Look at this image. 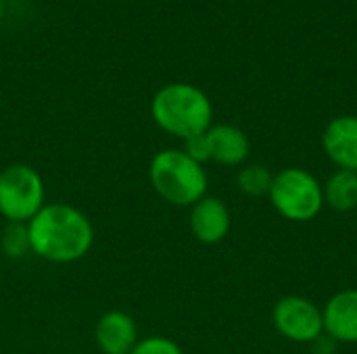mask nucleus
<instances>
[{
	"mask_svg": "<svg viewBox=\"0 0 357 354\" xmlns=\"http://www.w3.org/2000/svg\"><path fill=\"white\" fill-rule=\"evenodd\" d=\"M25 225L31 252L54 265L82 261L94 244L92 221L67 202H46Z\"/></svg>",
	"mask_w": 357,
	"mask_h": 354,
	"instance_id": "nucleus-1",
	"label": "nucleus"
},
{
	"mask_svg": "<svg viewBox=\"0 0 357 354\" xmlns=\"http://www.w3.org/2000/svg\"><path fill=\"white\" fill-rule=\"evenodd\" d=\"M151 117L161 131L186 142L213 125V104L201 88L174 81L155 92Z\"/></svg>",
	"mask_w": 357,
	"mask_h": 354,
	"instance_id": "nucleus-2",
	"label": "nucleus"
},
{
	"mask_svg": "<svg viewBox=\"0 0 357 354\" xmlns=\"http://www.w3.org/2000/svg\"><path fill=\"white\" fill-rule=\"evenodd\" d=\"M149 179L159 198L172 207H192L207 196L209 177L201 163L182 148L159 150L149 165Z\"/></svg>",
	"mask_w": 357,
	"mask_h": 354,
	"instance_id": "nucleus-3",
	"label": "nucleus"
},
{
	"mask_svg": "<svg viewBox=\"0 0 357 354\" xmlns=\"http://www.w3.org/2000/svg\"><path fill=\"white\" fill-rule=\"evenodd\" d=\"M268 198L274 211L293 223L312 221L324 209L322 182L303 167H284L274 173Z\"/></svg>",
	"mask_w": 357,
	"mask_h": 354,
	"instance_id": "nucleus-4",
	"label": "nucleus"
},
{
	"mask_svg": "<svg viewBox=\"0 0 357 354\" xmlns=\"http://www.w3.org/2000/svg\"><path fill=\"white\" fill-rule=\"evenodd\" d=\"M46 204L42 175L25 163H13L0 171V215L6 223H29Z\"/></svg>",
	"mask_w": 357,
	"mask_h": 354,
	"instance_id": "nucleus-5",
	"label": "nucleus"
},
{
	"mask_svg": "<svg viewBox=\"0 0 357 354\" xmlns=\"http://www.w3.org/2000/svg\"><path fill=\"white\" fill-rule=\"evenodd\" d=\"M272 323L276 332L295 344H312L324 334V319L322 309L297 294L282 296L272 311Z\"/></svg>",
	"mask_w": 357,
	"mask_h": 354,
	"instance_id": "nucleus-6",
	"label": "nucleus"
},
{
	"mask_svg": "<svg viewBox=\"0 0 357 354\" xmlns=\"http://www.w3.org/2000/svg\"><path fill=\"white\" fill-rule=\"evenodd\" d=\"M188 225L197 242L213 246L226 240L232 227V215L228 204L218 196H203L190 207Z\"/></svg>",
	"mask_w": 357,
	"mask_h": 354,
	"instance_id": "nucleus-7",
	"label": "nucleus"
},
{
	"mask_svg": "<svg viewBox=\"0 0 357 354\" xmlns=\"http://www.w3.org/2000/svg\"><path fill=\"white\" fill-rule=\"evenodd\" d=\"M322 150L337 169L357 173V115H339L324 127Z\"/></svg>",
	"mask_w": 357,
	"mask_h": 354,
	"instance_id": "nucleus-8",
	"label": "nucleus"
},
{
	"mask_svg": "<svg viewBox=\"0 0 357 354\" xmlns=\"http://www.w3.org/2000/svg\"><path fill=\"white\" fill-rule=\"evenodd\" d=\"M324 334L337 344H357V288L333 294L322 307Z\"/></svg>",
	"mask_w": 357,
	"mask_h": 354,
	"instance_id": "nucleus-9",
	"label": "nucleus"
},
{
	"mask_svg": "<svg viewBox=\"0 0 357 354\" xmlns=\"http://www.w3.org/2000/svg\"><path fill=\"white\" fill-rule=\"evenodd\" d=\"M138 340L136 321L126 311H107L96 321L94 342L102 354H130Z\"/></svg>",
	"mask_w": 357,
	"mask_h": 354,
	"instance_id": "nucleus-10",
	"label": "nucleus"
},
{
	"mask_svg": "<svg viewBox=\"0 0 357 354\" xmlns=\"http://www.w3.org/2000/svg\"><path fill=\"white\" fill-rule=\"evenodd\" d=\"M207 140V150H209V161L224 165V167H243L245 161L249 159L251 152V142L247 134L228 123H218L211 125L205 131Z\"/></svg>",
	"mask_w": 357,
	"mask_h": 354,
	"instance_id": "nucleus-11",
	"label": "nucleus"
},
{
	"mask_svg": "<svg viewBox=\"0 0 357 354\" xmlns=\"http://www.w3.org/2000/svg\"><path fill=\"white\" fill-rule=\"evenodd\" d=\"M324 190V207H331L337 213H351L357 209V173L337 169L331 173Z\"/></svg>",
	"mask_w": 357,
	"mask_h": 354,
	"instance_id": "nucleus-12",
	"label": "nucleus"
},
{
	"mask_svg": "<svg viewBox=\"0 0 357 354\" xmlns=\"http://www.w3.org/2000/svg\"><path fill=\"white\" fill-rule=\"evenodd\" d=\"M274 173L264 165H243L236 173V186L251 198L268 196Z\"/></svg>",
	"mask_w": 357,
	"mask_h": 354,
	"instance_id": "nucleus-13",
	"label": "nucleus"
},
{
	"mask_svg": "<svg viewBox=\"0 0 357 354\" xmlns=\"http://www.w3.org/2000/svg\"><path fill=\"white\" fill-rule=\"evenodd\" d=\"M0 248L8 259H23L29 248V238H27V225L23 223H6L2 238H0Z\"/></svg>",
	"mask_w": 357,
	"mask_h": 354,
	"instance_id": "nucleus-14",
	"label": "nucleus"
},
{
	"mask_svg": "<svg viewBox=\"0 0 357 354\" xmlns=\"http://www.w3.org/2000/svg\"><path fill=\"white\" fill-rule=\"evenodd\" d=\"M130 354H184L178 342L165 336H149L140 338Z\"/></svg>",
	"mask_w": 357,
	"mask_h": 354,
	"instance_id": "nucleus-15",
	"label": "nucleus"
},
{
	"mask_svg": "<svg viewBox=\"0 0 357 354\" xmlns=\"http://www.w3.org/2000/svg\"><path fill=\"white\" fill-rule=\"evenodd\" d=\"M182 150H184L190 159H195L197 163H201V165H205V163L209 161V150H207L205 134H201V136H195V138L186 140V142H184V146H182Z\"/></svg>",
	"mask_w": 357,
	"mask_h": 354,
	"instance_id": "nucleus-16",
	"label": "nucleus"
},
{
	"mask_svg": "<svg viewBox=\"0 0 357 354\" xmlns=\"http://www.w3.org/2000/svg\"><path fill=\"white\" fill-rule=\"evenodd\" d=\"M312 346V351L314 354H335V348L339 346L331 336H326V334H322L316 342H312L310 344Z\"/></svg>",
	"mask_w": 357,
	"mask_h": 354,
	"instance_id": "nucleus-17",
	"label": "nucleus"
},
{
	"mask_svg": "<svg viewBox=\"0 0 357 354\" xmlns=\"http://www.w3.org/2000/svg\"><path fill=\"white\" fill-rule=\"evenodd\" d=\"M2 15H4V10H2V0H0V21H2Z\"/></svg>",
	"mask_w": 357,
	"mask_h": 354,
	"instance_id": "nucleus-18",
	"label": "nucleus"
}]
</instances>
